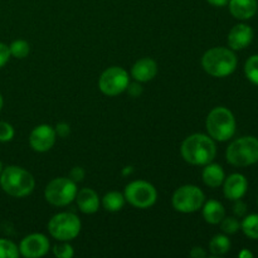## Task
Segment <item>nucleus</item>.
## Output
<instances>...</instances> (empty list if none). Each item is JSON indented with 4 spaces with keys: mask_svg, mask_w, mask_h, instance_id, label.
I'll list each match as a JSON object with an SVG mask.
<instances>
[{
    "mask_svg": "<svg viewBox=\"0 0 258 258\" xmlns=\"http://www.w3.org/2000/svg\"><path fill=\"white\" fill-rule=\"evenodd\" d=\"M181 156L191 165H207L217 155V146L209 135L193 134L183 141L180 148Z\"/></svg>",
    "mask_w": 258,
    "mask_h": 258,
    "instance_id": "nucleus-1",
    "label": "nucleus"
},
{
    "mask_svg": "<svg viewBox=\"0 0 258 258\" xmlns=\"http://www.w3.org/2000/svg\"><path fill=\"white\" fill-rule=\"evenodd\" d=\"M0 186L9 196L24 198L34 190L35 180L32 174L20 166L10 165L0 174Z\"/></svg>",
    "mask_w": 258,
    "mask_h": 258,
    "instance_id": "nucleus-2",
    "label": "nucleus"
},
{
    "mask_svg": "<svg viewBox=\"0 0 258 258\" xmlns=\"http://www.w3.org/2000/svg\"><path fill=\"white\" fill-rule=\"evenodd\" d=\"M236 54L232 49L216 47L207 50L202 57V66L204 71L212 77L223 78L232 75L237 68Z\"/></svg>",
    "mask_w": 258,
    "mask_h": 258,
    "instance_id": "nucleus-3",
    "label": "nucleus"
},
{
    "mask_svg": "<svg viewBox=\"0 0 258 258\" xmlns=\"http://www.w3.org/2000/svg\"><path fill=\"white\" fill-rule=\"evenodd\" d=\"M206 127L213 140L228 141L236 133V118L228 108L216 107L207 116Z\"/></svg>",
    "mask_w": 258,
    "mask_h": 258,
    "instance_id": "nucleus-4",
    "label": "nucleus"
},
{
    "mask_svg": "<svg viewBox=\"0 0 258 258\" xmlns=\"http://www.w3.org/2000/svg\"><path fill=\"white\" fill-rule=\"evenodd\" d=\"M226 158L231 165L238 168L258 163V139L253 136L237 139L227 148Z\"/></svg>",
    "mask_w": 258,
    "mask_h": 258,
    "instance_id": "nucleus-5",
    "label": "nucleus"
},
{
    "mask_svg": "<svg viewBox=\"0 0 258 258\" xmlns=\"http://www.w3.org/2000/svg\"><path fill=\"white\" fill-rule=\"evenodd\" d=\"M48 231L50 236L60 242L75 239L81 232V221L76 214L63 212L53 216L48 222Z\"/></svg>",
    "mask_w": 258,
    "mask_h": 258,
    "instance_id": "nucleus-6",
    "label": "nucleus"
},
{
    "mask_svg": "<svg viewBox=\"0 0 258 258\" xmlns=\"http://www.w3.org/2000/svg\"><path fill=\"white\" fill-rule=\"evenodd\" d=\"M77 191V183L70 178H55L45 186L44 198L52 206L66 207L75 201Z\"/></svg>",
    "mask_w": 258,
    "mask_h": 258,
    "instance_id": "nucleus-7",
    "label": "nucleus"
},
{
    "mask_svg": "<svg viewBox=\"0 0 258 258\" xmlns=\"http://www.w3.org/2000/svg\"><path fill=\"white\" fill-rule=\"evenodd\" d=\"M123 196L126 202L135 208L148 209L156 203L158 191L149 181L135 180L126 185Z\"/></svg>",
    "mask_w": 258,
    "mask_h": 258,
    "instance_id": "nucleus-8",
    "label": "nucleus"
},
{
    "mask_svg": "<svg viewBox=\"0 0 258 258\" xmlns=\"http://www.w3.org/2000/svg\"><path fill=\"white\" fill-rule=\"evenodd\" d=\"M206 196L201 188L196 185H183L176 189L171 198L175 211L180 213H194L203 207Z\"/></svg>",
    "mask_w": 258,
    "mask_h": 258,
    "instance_id": "nucleus-9",
    "label": "nucleus"
},
{
    "mask_svg": "<svg viewBox=\"0 0 258 258\" xmlns=\"http://www.w3.org/2000/svg\"><path fill=\"white\" fill-rule=\"evenodd\" d=\"M130 83L128 73L121 67H110L101 75L98 80V88L106 96H117L125 92Z\"/></svg>",
    "mask_w": 258,
    "mask_h": 258,
    "instance_id": "nucleus-10",
    "label": "nucleus"
},
{
    "mask_svg": "<svg viewBox=\"0 0 258 258\" xmlns=\"http://www.w3.org/2000/svg\"><path fill=\"white\" fill-rule=\"evenodd\" d=\"M50 248L49 239L42 233H32L20 242L19 252L23 257L39 258L45 256Z\"/></svg>",
    "mask_w": 258,
    "mask_h": 258,
    "instance_id": "nucleus-11",
    "label": "nucleus"
},
{
    "mask_svg": "<svg viewBox=\"0 0 258 258\" xmlns=\"http://www.w3.org/2000/svg\"><path fill=\"white\" fill-rule=\"evenodd\" d=\"M55 139H57V134L54 128L43 123L33 128L29 135V144L33 150L37 153H45L54 146Z\"/></svg>",
    "mask_w": 258,
    "mask_h": 258,
    "instance_id": "nucleus-12",
    "label": "nucleus"
},
{
    "mask_svg": "<svg viewBox=\"0 0 258 258\" xmlns=\"http://www.w3.org/2000/svg\"><path fill=\"white\" fill-rule=\"evenodd\" d=\"M247 189H248V181L246 176L239 173L231 174L223 181L224 197L229 201L234 202L243 198L244 194L247 193Z\"/></svg>",
    "mask_w": 258,
    "mask_h": 258,
    "instance_id": "nucleus-13",
    "label": "nucleus"
},
{
    "mask_svg": "<svg viewBox=\"0 0 258 258\" xmlns=\"http://www.w3.org/2000/svg\"><path fill=\"white\" fill-rule=\"evenodd\" d=\"M253 40V30L247 24H237L228 34V45L233 50H241L248 47Z\"/></svg>",
    "mask_w": 258,
    "mask_h": 258,
    "instance_id": "nucleus-14",
    "label": "nucleus"
},
{
    "mask_svg": "<svg viewBox=\"0 0 258 258\" xmlns=\"http://www.w3.org/2000/svg\"><path fill=\"white\" fill-rule=\"evenodd\" d=\"M158 75V64L151 58H141L136 60L131 68V76L138 82L144 83L154 80Z\"/></svg>",
    "mask_w": 258,
    "mask_h": 258,
    "instance_id": "nucleus-15",
    "label": "nucleus"
},
{
    "mask_svg": "<svg viewBox=\"0 0 258 258\" xmlns=\"http://www.w3.org/2000/svg\"><path fill=\"white\" fill-rule=\"evenodd\" d=\"M78 209L85 214H93L100 208V198L98 194L91 188H83L77 191L76 196Z\"/></svg>",
    "mask_w": 258,
    "mask_h": 258,
    "instance_id": "nucleus-16",
    "label": "nucleus"
},
{
    "mask_svg": "<svg viewBox=\"0 0 258 258\" xmlns=\"http://www.w3.org/2000/svg\"><path fill=\"white\" fill-rule=\"evenodd\" d=\"M228 5L231 14L239 20L251 19L258 9L257 0H229Z\"/></svg>",
    "mask_w": 258,
    "mask_h": 258,
    "instance_id": "nucleus-17",
    "label": "nucleus"
},
{
    "mask_svg": "<svg viewBox=\"0 0 258 258\" xmlns=\"http://www.w3.org/2000/svg\"><path fill=\"white\" fill-rule=\"evenodd\" d=\"M206 168L203 169L202 173V178L206 185L211 186V188H218L223 184L224 179H226V174H224L223 168L219 164L209 163L204 165Z\"/></svg>",
    "mask_w": 258,
    "mask_h": 258,
    "instance_id": "nucleus-18",
    "label": "nucleus"
},
{
    "mask_svg": "<svg viewBox=\"0 0 258 258\" xmlns=\"http://www.w3.org/2000/svg\"><path fill=\"white\" fill-rule=\"evenodd\" d=\"M203 218L209 224H219L226 217V209L218 201H208L203 204Z\"/></svg>",
    "mask_w": 258,
    "mask_h": 258,
    "instance_id": "nucleus-19",
    "label": "nucleus"
},
{
    "mask_svg": "<svg viewBox=\"0 0 258 258\" xmlns=\"http://www.w3.org/2000/svg\"><path fill=\"white\" fill-rule=\"evenodd\" d=\"M125 196L120 191H108L103 196L102 206L107 212H118L125 206Z\"/></svg>",
    "mask_w": 258,
    "mask_h": 258,
    "instance_id": "nucleus-20",
    "label": "nucleus"
},
{
    "mask_svg": "<svg viewBox=\"0 0 258 258\" xmlns=\"http://www.w3.org/2000/svg\"><path fill=\"white\" fill-rule=\"evenodd\" d=\"M231 249V239L226 234H216L209 242V251L213 256H223Z\"/></svg>",
    "mask_w": 258,
    "mask_h": 258,
    "instance_id": "nucleus-21",
    "label": "nucleus"
},
{
    "mask_svg": "<svg viewBox=\"0 0 258 258\" xmlns=\"http://www.w3.org/2000/svg\"><path fill=\"white\" fill-rule=\"evenodd\" d=\"M241 229L248 238L258 239V214H249L244 217Z\"/></svg>",
    "mask_w": 258,
    "mask_h": 258,
    "instance_id": "nucleus-22",
    "label": "nucleus"
},
{
    "mask_svg": "<svg viewBox=\"0 0 258 258\" xmlns=\"http://www.w3.org/2000/svg\"><path fill=\"white\" fill-rule=\"evenodd\" d=\"M10 55H13L14 58H18V59H23V58L27 57L30 52L29 43L27 40L18 39L14 40L12 44L9 45Z\"/></svg>",
    "mask_w": 258,
    "mask_h": 258,
    "instance_id": "nucleus-23",
    "label": "nucleus"
},
{
    "mask_svg": "<svg viewBox=\"0 0 258 258\" xmlns=\"http://www.w3.org/2000/svg\"><path fill=\"white\" fill-rule=\"evenodd\" d=\"M244 75L252 83L258 86V54L252 55L244 64Z\"/></svg>",
    "mask_w": 258,
    "mask_h": 258,
    "instance_id": "nucleus-24",
    "label": "nucleus"
},
{
    "mask_svg": "<svg viewBox=\"0 0 258 258\" xmlns=\"http://www.w3.org/2000/svg\"><path fill=\"white\" fill-rule=\"evenodd\" d=\"M19 254V248L12 241L0 238V258H17Z\"/></svg>",
    "mask_w": 258,
    "mask_h": 258,
    "instance_id": "nucleus-25",
    "label": "nucleus"
},
{
    "mask_svg": "<svg viewBox=\"0 0 258 258\" xmlns=\"http://www.w3.org/2000/svg\"><path fill=\"white\" fill-rule=\"evenodd\" d=\"M221 229L226 234H234L241 229V223L234 217H224L221 222Z\"/></svg>",
    "mask_w": 258,
    "mask_h": 258,
    "instance_id": "nucleus-26",
    "label": "nucleus"
},
{
    "mask_svg": "<svg viewBox=\"0 0 258 258\" xmlns=\"http://www.w3.org/2000/svg\"><path fill=\"white\" fill-rule=\"evenodd\" d=\"M53 254L58 258H72L75 256V251L68 242H62L53 247Z\"/></svg>",
    "mask_w": 258,
    "mask_h": 258,
    "instance_id": "nucleus-27",
    "label": "nucleus"
},
{
    "mask_svg": "<svg viewBox=\"0 0 258 258\" xmlns=\"http://www.w3.org/2000/svg\"><path fill=\"white\" fill-rule=\"evenodd\" d=\"M14 127L5 121H0V143H8L14 138Z\"/></svg>",
    "mask_w": 258,
    "mask_h": 258,
    "instance_id": "nucleus-28",
    "label": "nucleus"
},
{
    "mask_svg": "<svg viewBox=\"0 0 258 258\" xmlns=\"http://www.w3.org/2000/svg\"><path fill=\"white\" fill-rule=\"evenodd\" d=\"M85 169L81 168V166H75V168L71 170L70 179L75 181V183H80V181H82L83 179H85Z\"/></svg>",
    "mask_w": 258,
    "mask_h": 258,
    "instance_id": "nucleus-29",
    "label": "nucleus"
},
{
    "mask_svg": "<svg viewBox=\"0 0 258 258\" xmlns=\"http://www.w3.org/2000/svg\"><path fill=\"white\" fill-rule=\"evenodd\" d=\"M10 57L12 55H10L9 47L7 44H4V43H0V68H3L7 64Z\"/></svg>",
    "mask_w": 258,
    "mask_h": 258,
    "instance_id": "nucleus-30",
    "label": "nucleus"
},
{
    "mask_svg": "<svg viewBox=\"0 0 258 258\" xmlns=\"http://www.w3.org/2000/svg\"><path fill=\"white\" fill-rule=\"evenodd\" d=\"M54 130H55V134H57V136H59V138L62 139L67 138V136L71 134V127L67 122L57 123Z\"/></svg>",
    "mask_w": 258,
    "mask_h": 258,
    "instance_id": "nucleus-31",
    "label": "nucleus"
},
{
    "mask_svg": "<svg viewBox=\"0 0 258 258\" xmlns=\"http://www.w3.org/2000/svg\"><path fill=\"white\" fill-rule=\"evenodd\" d=\"M126 91H127L128 95H130L131 97H139V96L143 93V87H141L140 82H138V81H136L135 83H128Z\"/></svg>",
    "mask_w": 258,
    "mask_h": 258,
    "instance_id": "nucleus-32",
    "label": "nucleus"
},
{
    "mask_svg": "<svg viewBox=\"0 0 258 258\" xmlns=\"http://www.w3.org/2000/svg\"><path fill=\"white\" fill-rule=\"evenodd\" d=\"M234 202H236L233 206L234 214H236L237 217H243L244 214L247 213V204L243 203L241 199H238V201H234Z\"/></svg>",
    "mask_w": 258,
    "mask_h": 258,
    "instance_id": "nucleus-33",
    "label": "nucleus"
},
{
    "mask_svg": "<svg viewBox=\"0 0 258 258\" xmlns=\"http://www.w3.org/2000/svg\"><path fill=\"white\" fill-rule=\"evenodd\" d=\"M190 257L193 258H204L207 257V252L202 247H194L190 251Z\"/></svg>",
    "mask_w": 258,
    "mask_h": 258,
    "instance_id": "nucleus-34",
    "label": "nucleus"
},
{
    "mask_svg": "<svg viewBox=\"0 0 258 258\" xmlns=\"http://www.w3.org/2000/svg\"><path fill=\"white\" fill-rule=\"evenodd\" d=\"M207 2H208L211 5H213V7L222 8V7H226V5L229 3V0H207Z\"/></svg>",
    "mask_w": 258,
    "mask_h": 258,
    "instance_id": "nucleus-35",
    "label": "nucleus"
},
{
    "mask_svg": "<svg viewBox=\"0 0 258 258\" xmlns=\"http://www.w3.org/2000/svg\"><path fill=\"white\" fill-rule=\"evenodd\" d=\"M238 257L239 258H252L253 257V254H252V252L248 251V249H242V251L238 253Z\"/></svg>",
    "mask_w": 258,
    "mask_h": 258,
    "instance_id": "nucleus-36",
    "label": "nucleus"
},
{
    "mask_svg": "<svg viewBox=\"0 0 258 258\" xmlns=\"http://www.w3.org/2000/svg\"><path fill=\"white\" fill-rule=\"evenodd\" d=\"M3 105H4V100H3V96H2V93H0V111H2Z\"/></svg>",
    "mask_w": 258,
    "mask_h": 258,
    "instance_id": "nucleus-37",
    "label": "nucleus"
},
{
    "mask_svg": "<svg viewBox=\"0 0 258 258\" xmlns=\"http://www.w3.org/2000/svg\"><path fill=\"white\" fill-rule=\"evenodd\" d=\"M2 171H3V164L2 161H0V174H2Z\"/></svg>",
    "mask_w": 258,
    "mask_h": 258,
    "instance_id": "nucleus-38",
    "label": "nucleus"
}]
</instances>
